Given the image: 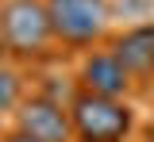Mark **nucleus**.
Segmentation results:
<instances>
[{
    "instance_id": "f257e3e1",
    "label": "nucleus",
    "mask_w": 154,
    "mask_h": 142,
    "mask_svg": "<svg viewBox=\"0 0 154 142\" xmlns=\"http://www.w3.org/2000/svg\"><path fill=\"white\" fill-rule=\"evenodd\" d=\"M0 39L8 58L16 61H50L58 54V39L50 31V16L42 0H4L0 4Z\"/></svg>"
},
{
    "instance_id": "f03ea898",
    "label": "nucleus",
    "mask_w": 154,
    "mask_h": 142,
    "mask_svg": "<svg viewBox=\"0 0 154 142\" xmlns=\"http://www.w3.org/2000/svg\"><path fill=\"white\" fill-rule=\"evenodd\" d=\"M69 123L81 142H127L135 135V108L116 96H96L77 88L69 96Z\"/></svg>"
},
{
    "instance_id": "7ed1b4c3",
    "label": "nucleus",
    "mask_w": 154,
    "mask_h": 142,
    "mask_svg": "<svg viewBox=\"0 0 154 142\" xmlns=\"http://www.w3.org/2000/svg\"><path fill=\"white\" fill-rule=\"evenodd\" d=\"M42 4L58 46L66 50H93L108 35V23H112L108 0H42Z\"/></svg>"
},
{
    "instance_id": "20e7f679",
    "label": "nucleus",
    "mask_w": 154,
    "mask_h": 142,
    "mask_svg": "<svg viewBox=\"0 0 154 142\" xmlns=\"http://www.w3.org/2000/svg\"><path fill=\"white\" fill-rule=\"evenodd\" d=\"M16 131H23L35 142H73V123H69V108L46 92H23V100L12 111Z\"/></svg>"
},
{
    "instance_id": "39448f33",
    "label": "nucleus",
    "mask_w": 154,
    "mask_h": 142,
    "mask_svg": "<svg viewBox=\"0 0 154 142\" xmlns=\"http://www.w3.org/2000/svg\"><path fill=\"white\" fill-rule=\"evenodd\" d=\"M77 88L81 92H96V96H116V100H127L131 96V73L119 65L112 50H89L81 58V69H77Z\"/></svg>"
},
{
    "instance_id": "423d86ee",
    "label": "nucleus",
    "mask_w": 154,
    "mask_h": 142,
    "mask_svg": "<svg viewBox=\"0 0 154 142\" xmlns=\"http://www.w3.org/2000/svg\"><path fill=\"white\" fill-rule=\"evenodd\" d=\"M108 50L119 58V65L131 73L135 84L154 81V19L150 23H135L123 35H116Z\"/></svg>"
},
{
    "instance_id": "0eeeda50",
    "label": "nucleus",
    "mask_w": 154,
    "mask_h": 142,
    "mask_svg": "<svg viewBox=\"0 0 154 142\" xmlns=\"http://www.w3.org/2000/svg\"><path fill=\"white\" fill-rule=\"evenodd\" d=\"M23 92H27L23 73H19L16 65L0 61V115H12V111H16V104L23 100Z\"/></svg>"
},
{
    "instance_id": "6e6552de",
    "label": "nucleus",
    "mask_w": 154,
    "mask_h": 142,
    "mask_svg": "<svg viewBox=\"0 0 154 142\" xmlns=\"http://www.w3.org/2000/svg\"><path fill=\"white\" fill-rule=\"evenodd\" d=\"M0 142H35V138H27L23 131H12V135H4V138H0Z\"/></svg>"
},
{
    "instance_id": "1a4fd4ad",
    "label": "nucleus",
    "mask_w": 154,
    "mask_h": 142,
    "mask_svg": "<svg viewBox=\"0 0 154 142\" xmlns=\"http://www.w3.org/2000/svg\"><path fill=\"white\" fill-rule=\"evenodd\" d=\"M143 142H154V127H146V131H143Z\"/></svg>"
},
{
    "instance_id": "9d476101",
    "label": "nucleus",
    "mask_w": 154,
    "mask_h": 142,
    "mask_svg": "<svg viewBox=\"0 0 154 142\" xmlns=\"http://www.w3.org/2000/svg\"><path fill=\"white\" fill-rule=\"evenodd\" d=\"M0 61H8V50H4V39H0Z\"/></svg>"
},
{
    "instance_id": "9b49d317",
    "label": "nucleus",
    "mask_w": 154,
    "mask_h": 142,
    "mask_svg": "<svg viewBox=\"0 0 154 142\" xmlns=\"http://www.w3.org/2000/svg\"><path fill=\"white\" fill-rule=\"evenodd\" d=\"M73 142H81V138H73Z\"/></svg>"
}]
</instances>
